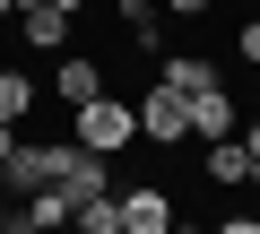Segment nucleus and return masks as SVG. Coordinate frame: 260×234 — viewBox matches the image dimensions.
<instances>
[{
  "mask_svg": "<svg viewBox=\"0 0 260 234\" xmlns=\"http://www.w3.org/2000/svg\"><path fill=\"white\" fill-rule=\"evenodd\" d=\"M251 18H260V0H251Z\"/></svg>",
  "mask_w": 260,
  "mask_h": 234,
  "instance_id": "nucleus-19",
  "label": "nucleus"
},
{
  "mask_svg": "<svg viewBox=\"0 0 260 234\" xmlns=\"http://www.w3.org/2000/svg\"><path fill=\"white\" fill-rule=\"evenodd\" d=\"M243 148H251V165H260V122H243Z\"/></svg>",
  "mask_w": 260,
  "mask_h": 234,
  "instance_id": "nucleus-14",
  "label": "nucleus"
},
{
  "mask_svg": "<svg viewBox=\"0 0 260 234\" xmlns=\"http://www.w3.org/2000/svg\"><path fill=\"white\" fill-rule=\"evenodd\" d=\"M0 225H9V217H0Z\"/></svg>",
  "mask_w": 260,
  "mask_h": 234,
  "instance_id": "nucleus-20",
  "label": "nucleus"
},
{
  "mask_svg": "<svg viewBox=\"0 0 260 234\" xmlns=\"http://www.w3.org/2000/svg\"><path fill=\"white\" fill-rule=\"evenodd\" d=\"M70 122H78V148H95V156H121L130 139H139V104H121V95H87Z\"/></svg>",
  "mask_w": 260,
  "mask_h": 234,
  "instance_id": "nucleus-1",
  "label": "nucleus"
},
{
  "mask_svg": "<svg viewBox=\"0 0 260 234\" xmlns=\"http://www.w3.org/2000/svg\"><path fill=\"white\" fill-rule=\"evenodd\" d=\"M191 104V139H234V95L208 87V95H182Z\"/></svg>",
  "mask_w": 260,
  "mask_h": 234,
  "instance_id": "nucleus-6",
  "label": "nucleus"
},
{
  "mask_svg": "<svg viewBox=\"0 0 260 234\" xmlns=\"http://www.w3.org/2000/svg\"><path fill=\"white\" fill-rule=\"evenodd\" d=\"M70 174V148H52V139H18V156L0 165V191H44V182H61Z\"/></svg>",
  "mask_w": 260,
  "mask_h": 234,
  "instance_id": "nucleus-2",
  "label": "nucleus"
},
{
  "mask_svg": "<svg viewBox=\"0 0 260 234\" xmlns=\"http://www.w3.org/2000/svg\"><path fill=\"white\" fill-rule=\"evenodd\" d=\"M52 95H61V104H70V113H78V104H87V95H104V70H95V61H87V52H61V78H52Z\"/></svg>",
  "mask_w": 260,
  "mask_h": 234,
  "instance_id": "nucleus-7",
  "label": "nucleus"
},
{
  "mask_svg": "<svg viewBox=\"0 0 260 234\" xmlns=\"http://www.w3.org/2000/svg\"><path fill=\"white\" fill-rule=\"evenodd\" d=\"M18 156V122H0V165H9Z\"/></svg>",
  "mask_w": 260,
  "mask_h": 234,
  "instance_id": "nucleus-13",
  "label": "nucleus"
},
{
  "mask_svg": "<svg viewBox=\"0 0 260 234\" xmlns=\"http://www.w3.org/2000/svg\"><path fill=\"white\" fill-rule=\"evenodd\" d=\"M139 139H156V148H182V139H191V104H182L165 78L139 95Z\"/></svg>",
  "mask_w": 260,
  "mask_h": 234,
  "instance_id": "nucleus-3",
  "label": "nucleus"
},
{
  "mask_svg": "<svg viewBox=\"0 0 260 234\" xmlns=\"http://www.w3.org/2000/svg\"><path fill=\"white\" fill-rule=\"evenodd\" d=\"M35 113V78L26 70H0V122H26Z\"/></svg>",
  "mask_w": 260,
  "mask_h": 234,
  "instance_id": "nucleus-10",
  "label": "nucleus"
},
{
  "mask_svg": "<svg viewBox=\"0 0 260 234\" xmlns=\"http://www.w3.org/2000/svg\"><path fill=\"white\" fill-rule=\"evenodd\" d=\"M251 217H260V208H251Z\"/></svg>",
  "mask_w": 260,
  "mask_h": 234,
  "instance_id": "nucleus-21",
  "label": "nucleus"
},
{
  "mask_svg": "<svg viewBox=\"0 0 260 234\" xmlns=\"http://www.w3.org/2000/svg\"><path fill=\"white\" fill-rule=\"evenodd\" d=\"M208 234H260V217H251V208H243V217H217V225H208Z\"/></svg>",
  "mask_w": 260,
  "mask_h": 234,
  "instance_id": "nucleus-12",
  "label": "nucleus"
},
{
  "mask_svg": "<svg viewBox=\"0 0 260 234\" xmlns=\"http://www.w3.org/2000/svg\"><path fill=\"white\" fill-rule=\"evenodd\" d=\"M0 234H35V225H18V217H9V225H0Z\"/></svg>",
  "mask_w": 260,
  "mask_h": 234,
  "instance_id": "nucleus-17",
  "label": "nucleus"
},
{
  "mask_svg": "<svg viewBox=\"0 0 260 234\" xmlns=\"http://www.w3.org/2000/svg\"><path fill=\"white\" fill-rule=\"evenodd\" d=\"M174 95H208V87H225L217 78V61H200V52H165V70H156Z\"/></svg>",
  "mask_w": 260,
  "mask_h": 234,
  "instance_id": "nucleus-8",
  "label": "nucleus"
},
{
  "mask_svg": "<svg viewBox=\"0 0 260 234\" xmlns=\"http://www.w3.org/2000/svg\"><path fill=\"white\" fill-rule=\"evenodd\" d=\"M174 225V191L139 182V191H121V234H165Z\"/></svg>",
  "mask_w": 260,
  "mask_h": 234,
  "instance_id": "nucleus-4",
  "label": "nucleus"
},
{
  "mask_svg": "<svg viewBox=\"0 0 260 234\" xmlns=\"http://www.w3.org/2000/svg\"><path fill=\"white\" fill-rule=\"evenodd\" d=\"M70 208H78V199H70L61 182H44V191H26V208H18V225H35V234H61V225H70Z\"/></svg>",
  "mask_w": 260,
  "mask_h": 234,
  "instance_id": "nucleus-9",
  "label": "nucleus"
},
{
  "mask_svg": "<svg viewBox=\"0 0 260 234\" xmlns=\"http://www.w3.org/2000/svg\"><path fill=\"white\" fill-rule=\"evenodd\" d=\"M0 18H18V0H0Z\"/></svg>",
  "mask_w": 260,
  "mask_h": 234,
  "instance_id": "nucleus-18",
  "label": "nucleus"
},
{
  "mask_svg": "<svg viewBox=\"0 0 260 234\" xmlns=\"http://www.w3.org/2000/svg\"><path fill=\"white\" fill-rule=\"evenodd\" d=\"M165 234H208V225H182V217H174V225H165Z\"/></svg>",
  "mask_w": 260,
  "mask_h": 234,
  "instance_id": "nucleus-15",
  "label": "nucleus"
},
{
  "mask_svg": "<svg viewBox=\"0 0 260 234\" xmlns=\"http://www.w3.org/2000/svg\"><path fill=\"white\" fill-rule=\"evenodd\" d=\"M52 9H70V18H78V9H87V0H52Z\"/></svg>",
  "mask_w": 260,
  "mask_h": 234,
  "instance_id": "nucleus-16",
  "label": "nucleus"
},
{
  "mask_svg": "<svg viewBox=\"0 0 260 234\" xmlns=\"http://www.w3.org/2000/svg\"><path fill=\"white\" fill-rule=\"evenodd\" d=\"M234 52H243V61H251V70H260V18H251V26H243V35H234Z\"/></svg>",
  "mask_w": 260,
  "mask_h": 234,
  "instance_id": "nucleus-11",
  "label": "nucleus"
},
{
  "mask_svg": "<svg viewBox=\"0 0 260 234\" xmlns=\"http://www.w3.org/2000/svg\"><path fill=\"white\" fill-rule=\"evenodd\" d=\"M208 182H225V191H243V182H260V165H251V148H243V130L234 139H208V165H200Z\"/></svg>",
  "mask_w": 260,
  "mask_h": 234,
  "instance_id": "nucleus-5",
  "label": "nucleus"
}]
</instances>
